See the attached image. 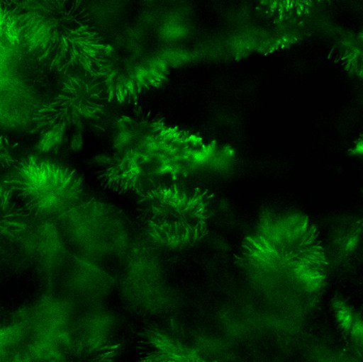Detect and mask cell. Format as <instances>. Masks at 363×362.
I'll use <instances>...</instances> for the list:
<instances>
[{"mask_svg":"<svg viewBox=\"0 0 363 362\" xmlns=\"http://www.w3.org/2000/svg\"><path fill=\"white\" fill-rule=\"evenodd\" d=\"M220 154L214 140L135 107L118 119L109 147L91 159L89 167L104 189L139 195L211 167Z\"/></svg>","mask_w":363,"mask_h":362,"instance_id":"obj_1","label":"cell"},{"mask_svg":"<svg viewBox=\"0 0 363 362\" xmlns=\"http://www.w3.org/2000/svg\"><path fill=\"white\" fill-rule=\"evenodd\" d=\"M234 261L255 283L295 298H313L326 282L327 257L318 230L294 211L259 216Z\"/></svg>","mask_w":363,"mask_h":362,"instance_id":"obj_2","label":"cell"},{"mask_svg":"<svg viewBox=\"0 0 363 362\" xmlns=\"http://www.w3.org/2000/svg\"><path fill=\"white\" fill-rule=\"evenodd\" d=\"M30 50L50 69L98 77L108 42L82 0H8Z\"/></svg>","mask_w":363,"mask_h":362,"instance_id":"obj_3","label":"cell"},{"mask_svg":"<svg viewBox=\"0 0 363 362\" xmlns=\"http://www.w3.org/2000/svg\"><path fill=\"white\" fill-rule=\"evenodd\" d=\"M105 89L100 79L69 77L52 100L32 116L30 132L41 152H78L86 141L105 130Z\"/></svg>","mask_w":363,"mask_h":362,"instance_id":"obj_4","label":"cell"},{"mask_svg":"<svg viewBox=\"0 0 363 362\" xmlns=\"http://www.w3.org/2000/svg\"><path fill=\"white\" fill-rule=\"evenodd\" d=\"M138 196V218L146 234L158 246L184 250L196 246L208 234L214 215V196L205 188L167 182Z\"/></svg>","mask_w":363,"mask_h":362,"instance_id":"obj_5","label":"cell"},{"mask_svg":"<svg viewBox=\"0 0 363 362\" xmlns=\"http://www.w3.org/2000/svg\"><path fill=\"white\" fill-rule=\"evenodd\" d=\"M173 61L164 47L127 30L108 43L105 63L97 78L108 102L135 103L144 94L168 81Z\"/></svg>","mask_w":363,"mask_h":362,"instance_id":"obj_6","label":"cell"},{"mask_svg":"<svg viewBox=\"0 0 363 362\" xmlns=\"http://www.w3.org/2000/svg\"><path fill=\"white\" fill-rule=\"evenodd\" d=\"M6 185L21 208L38 219L59 217L79 206L84 195L77 171L33 155L17 162Z\"/></svg>","mask_w":363,"mask_h":362,"instance_id":"obj_7","label":"cell"},{"mask_svg":"<svg viewBox=\"0 0 363 362\" xmlns=\"http://www.w3.org/2000/svg\"><path fill=\"white\" fill-rule=\"evenodd\" d=\"M140 361H206V353L196 338L180 323L169 319L146 322L136 339Z\"/></svg>","mask_w":363,"mask_h":362,"instance_id":"obj_8","label":"cell"},{"mask_svg":"<svg viewBox=\"0 0 363 362\" xmlns=\"http://www.w3.org/2000/svg\"><path fill=\"white\" fill-rule=\"evenodd\" d=\"M328 57L344 72L363 81V26L337 31L330 43Z\"/></svg>","mask_w":363,"mask_h":362,"instance_id":"obj_9","label":"cell"},{"mask_svg":"<svg viewBox=\"0 0 363 362\" xmlns=\"http://www.w3.org/2000/svg\"><path fill=\"white\" fill-rule=\"evenodd\" d=\"M259 15L265 21L301 20L310 13L313 0H253Z\"/></svg>","mask_w":363,"mask_h":362,"instance_id":"obj_10","label":"cell"},{"mask_svg":"<svg viewBox=\"0 0 363 362\" xmlns=\"http://www.w3.org/2000/svg\"><path fill=\"white\" fill-rule=\"evenodd\" d=\"M337 1V0H313L314 4H324V6H331Z\"/></svg>","mask_w":363,"mask_h":362,"instance_id":"obj_11","label":"cell"}]
</instances>
